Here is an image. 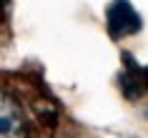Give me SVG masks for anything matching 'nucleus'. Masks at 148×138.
Returning <instances> with one entry per match:
<instances>
[{"label":"nucleus","mask_w":148,"mask_h":138,"mask_svg":"<svg viewBox=\"0 0 148 138\" xmlns=\"http://www.w3.org/2000/svg\"><path fill=\"white\" fill-rule=\"evenodd\" d=\"M5 3H8V0H0V8H5Z\"/></svg>","instance_id":"nucleus-4"},{"label":"nucleus","mask_w":148,"mask_h":138,"mask_svg":"<svg viewBox=\"0 0 148 138\" xmlns=\"http://www.w3.org/2000/svg\"><path fill=\"white\" fill-rule=\"evenodd\" d=\"M0 138H25V118L8 93L0 88Z\"/></svg>","instance_id":"nucleus-2"},{"label":"nucleus","mask_w":148,"mask_h":138,"mask_svg":"<svg viewBox=\"0 0 148 138\" xmlns=\"http://www.w3.org/2000/svg\"><path fill=\"white\" fill-rule=\"evenodd\" d=\"M136 68V76H138V83L143 91H148V65H133Z\"/></svg>","instance_id":"nucleus-3"},{"label":"nucleus","mask_w":148,"mask_h":138,"mask_svg":"<svg viewBox=\"0 0 148 138\" xmlns=\"http://www.w3.org/2000/svg\"><path fill=\"white\" fill-rule=\"evenodd\" d=\"M106 25L110 38H125V35H136L143 28V20L131 0H110L106 8Z\"/></svg>","instance_id":"nucleus-1"}]
</instances>
